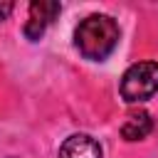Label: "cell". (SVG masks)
Here are the masks:
<instances>
[{
  "label": "cell",
  "mask_w": 158,
  "mask_h": 158,
  "mask_svg": "<svg viewBox=\"0 0 158 158\" xmlns=\"http://www.w3.org/2000/svg\"><path fill=\"white\" fill-rule=\"evenodd\" d=\"M74 44L86 59H106L118 44V25L109 15H89L79 22Z\"/></svg>",
  "instance_id": "cell-1"
},
{
  "label": "cell",
  "mask_w": 158,
  "mask_h": 158,
  "mask_svg": "<svg viewBox=\"0 0 158 158\" xmlns=\"http://www.w3.org/2000/svg\"><path fill=\"white\" fill-rule=\"evenodd\" d=\"M158 91V62H138L126 69L121 79V96L128 104L151 99Z\"/></svg>",
  "instance_id": "cell-2"
},
{
  "label": "cell",
  "mask_w": 158,
  "mask_h": 158,
  "mask_svg": "<svg viewBox=\"0 0 158 158\" xmlns=\"http://www.w3.org/2000/svg\"><path fill=\"white\" fill-rule=\"evenodd\" d=\"M62 5L59 2H52V0H35L30 2V17H27V25H25V37L30 40H40L47 30V25L59 15Z\"/></svg>",
  "instance_id": "cell-3"
},
{
  "label": "cell",
  "mask_w": 158,
  "mask_h": 158,
  "mask_svg": "<svg viewBox=\"0 0 158 158\" xmlns=\"http://www.w3.org/2000/svg\"><path fill=\"white\" fill-rule=\"evenodd\" d=\"M59 158H101V146L86 133H74L62 143Z\"/></svg>",
  "instance_id": "cell-4"
},
{
  "label": "cell",
  "mask_w": 158,
  "mask_h": 158,
  "mask_svg": "<svg viewBox=\"0 0 158 158\" xmlns=\"http://www.w3.org/2000/svg\"><path fill=\"white\" fill-rule=\"evenodd\" d=\"M151 131H153V118H151L146 111L131 114V116L123 121V126H121V136H123L126 141H141V138H146Z\"/></svg>",
  "instance_id": "cell-5"
},
{
  "label": "cell",
  "mask_w": 158,
  "mask_h": 158,
  "mask_svg": "<svg viewBox=\"0 0 158 158\" xmlns=\"http://www.w3.org/2000/svg\"><path fill=\"white\" fill-rule=\"evenodd\" d=\"M12 7H15L12 2H0V20H5V17L12 12Z\"/></svg>",
  "instance_id": "cell-6"
}]
</instances>
